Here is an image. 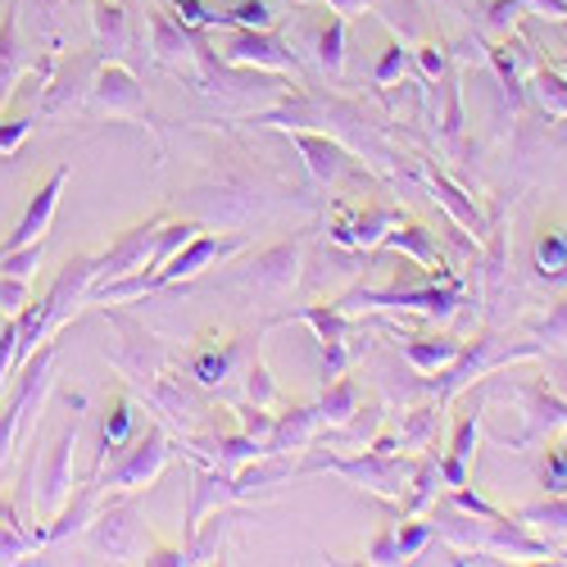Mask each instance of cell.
<instances>
[{"label":"cell","instance_id":"obj_1","mask_svg":"<svg viewBox=\"0 0 567 567\" xmlns=\"http://www.w3.org/2000/svg\"><path fill=\"white\" fill-rule=\"evenodd\" d=\"M51 363H55V337L41 341V346L32 350V359L14 372L6 400H0V467L10 463V454H14V445H19V432H23V422H32V417L41 413V400L51 395V386H55Z\"/></svg>","mask_w":567,"mask_h":567},{"label":"cell","instance_id":"obj_2","mask_svg":"<svg viewBox=\"0 0 567 567\" xmlns=\"http://www.w3.org/2000/svg\"><path fill=\"white\" fill-rule=\"evenodd\" d=\"M341 472L346 482L372 491V495H382V499H404L409 491V477H413V463H400L395 454H377V450H363L354 458L346 454H309L300 472Z\"/></svg>","mask_w":567,"mask_h":567},{"label":"cell","instance_id":"obj_3","mask_svg":"<svg viewBox=\"0 0 567 567\" xmlns=\"http://www.w3.org/2000/svg\"><path fill=\"white\" fill-rule=\"evenodd\" d=\"M168 458H173L168 432L151 422V427L141 432V436L110 463V472H101L96 486L110 491V499H114V495H127V491H141V486H155L159 472L168 467Z\"/></svg>","mask_w":567,"mask_h":567},{"label":"cell","instance_id":"obj_4","mask_svg":"<svg viewBox=\"0 0 567 567\" xmlns=\"http://www.w3.org/2000/svg\"><path fill=\"white\" fill-rule=\"evenodd\" d=\"M91 287H96V255H73V259L55 272L51 291L37 300V337L51 341L60 327L78 313V305L91 300Z\"/></svg>","mask_w":567,"mask_h":567},{"label":"cell","instance_id":"obj_5","mask_svg":"<svg viewBox=\"0 0 567 567\" xmlns=\"http://www.w3.org/2000/svg\"><path fill=\"white\" fill-rule=\"evenodd\" d=\"M86 101L96 105L101 114H110V118H127V123H141V127H155L151 110H146V86H141V78L123 60L96 64V78H91Z\"/></svg>","mask_w":567,"mask_h":567},{"label":"cell","instance_id":"obj_6","mask_svg":"<svg viewBox=\"0 0 567 567\" xmlns=\"http://www.w3.org/2000/svg\"><path fill=\"white\" fill-rule=\"evenodd\" d=\"M458 281H427V287H391V291H354L341 300V309H417V313H427V318H450L458 309Z\"/></svg>","mask_w":567,"mask_h":567},{"label":"cell","instance_id":"obj_7","mask_svg":"<svg viewBox=\"0 0 567 567\" xmlns=\"http://www.w3.org/2000/svg\"><path fill=\"white\" fill-rule=\"evenodd\" d=\"M223 60L231 69H268V73H296V55L287 41H277L272 28H231L223 37Z\"/></svg>","mask_w":567,"mask_h":567},{"label":"cell","instance_id":"obj_8","mask_svg":"<svg viewBox=\"0 0 567 567\" xmlns=\"http://www.w3.org/2000/svg\"><path fill=\"white\" fill-rule=\"evenodd\" d=\"M78 427L82 422H64L60 436L51 441V450H45V463H41V491H37V513L41 517H55L60 504L73 495V450H78Z\"/></svg>","mask_w":567,"mask_h":567},{"label":"cell","instance_id":"obj_9","mask_svg":"<svg viewBox=\"0 0 567 567\" xmlns=\"http://www.w3.org/2000/svg\"><path fill=\"white\" fill-rule=\"evenodd\" d=\"M159 223H164V214H155V218H146V223L127 227L105 255H96V287H105V281H118V277H132V272H141V268L151 264ZM96 287H91V291H96Z\"/></svg>","mask_w":567,"mask_h":567},{"label":"cell","instance_id":"obj_10","mask_svg":"<svg viewBox=\"0 0 567 567\" xmlns=\"http://www.w3.org/2000/svg\"><path fill=\"white\" fill-rule=\"evenodd\" d=\"M146 23H151V51H155V60L159 64H168V69H186V73H196L200 69V45H196V28H182L164 6H146Z\"/></svg>","mask_w":567,"mask_h":567},{"label":"cell","instance_id":"obj_11","mask_svg":"<svg viewBox=\"0 0 567 567\" xmlns=\"http://www.w3.org/2000/svg\"><path fill=\"white\" fill-rule=\"evenodd\" d=\"M69 164H60L51 177H45L37 192H32V200H28V209H23V218H19V227L6 236V250H19V246H32V241H45V231H51V223H55V209H60V196H64V186H69Z\"/></svg>","mask_w":567,"mask_h":567},{"label":"cell","instance_id":"obj_12","mask_svg":"<svg viewBox=\"0 0 567 567\" xmlns=\"http://www.w3.org/2000/svg\"><path fill=\"white\" fill-rule=\"evenodd\" d=\"M296 318L309 322L313 332H318V341H322V354H327V382H332V377H341L346 363H350L346 341H350V332H354L350 309H341V305H305V309H296Z\"/></svg>","mask_w":567,"mask_h":567},{"label":"cell","instance_id":"obj_13","mask_svg":"<svg viewBox=\"0 0 567 567\" xmlns=\"http://www.w3.org/2000/svg\"><path fill=\"white\" fill-rule=\"evenodd\" d=\"M91 78H96V64H91L82 51H73L69 60L60 55L51 82L41 86V118H60L69 105H78L91 91Z\"/></svg>","mask_w":567,"mask_h":567},{"label":"cell","instance_id":"obj_14","mask_svg":"<svg viewBox=\"0 0 567 567\" xmlns=\"http://www.w3.org/2000/svg\"><path fill=\"white\" fill-rule=\"evenodd\" d=\"M346 214V209H341ZM395 223H404V209H395V205H372V209H363V214H346L332 231V246H341V250H377L382 246V236L395 227Z\"/></svg>","mask_w":567,"mask_h":567},{"label":"cell","instance_id":"obj_15","mask_svg":"<svg viewBox=\"0 0 567 567\" xmlns=\"http://www.w3.org/2000/svg\"><path fill=\"white\" fill-rule=\"evenodd\" d=\"M32 69V55L19 37V0H6V10H0V110L14 101V86L28 78Z\"/></svg>","mask_w":567,"mask_h":567},{"label":"cell","instance_id":"obj_16","mask_svg":"<svg viewBox=\"0 0 567 567\" xmlns=\"http://www.w3.org/2000/svg\"><path fill=\"white\" fill-rule=\"evenodd\" d=\"M86 532H91V545H96L101 554H114V558H127L141 545V523H136V508L132 504L101 508L96 517H91Z\"/></svg>","mask_w":567,"mask_h":567},{"label":"cell","instance_id":"obj_17","mask_svg":"<svg viewBox=\"0 0 567 567\" xmlns=\"http://www.w3.org/2000/svg\"><path fill=\"white\" fill-rule=\"evenodd\" d=\"M96 504H101V486H96V477H91L86 486H78V491L60 504L55 517H45L41 545H55V540H69V536L86 532V527H91V517H96Z\"/></svg>","mask_w":567,"mask_h":567},{"label":"cell","instance_id":"obj_18","mask_svg":"<svg viewBox=\"0 0 567 567\" xmlns=\"http://www.w3.org/2000/svg\"><path fill=\"white\" fill-rule=\"evenodd\" d=\"M296 277H300V241H281V246L255 255V264H250V272H246L250 287L272 291V296L291 291V287H296Z\"/></svg>","mask_w":567,"mask_h":567},{"label":"cell","instance_id":"obj_19","mask_svg":"<svg viewBox=\"0 0 567 567\" xmlns=\"http://www.w3.org/2000/svg\"><path fill=\"white\" fill-rule=\"evenodd\" d=\"M486 55H491V64H495V73H499V82H504V96H508V110H517L523 105V69H536V51L523 41V37H504V41H491L486 45Z\"/></svg>","mask_w":567,"mask_h":567},{"label":"cell","instance_id":"obj_20","mask_svg":"<svg viewBox=\"0 0 567 567\" xmlns=\"http://www.w3.org/2000/svg\"><path fill=\"white\" fill-rule=\"evenodd\" d=\"M291 141H296V151L305 155V164H309V173H313L318 182H337L341 173H350V155H346L341 141L318 136V132H305V127H291Z\"/></svg>","mask_w":567,"mask_h":567},{"label":"cell","instance_id":"obj_21","mask_svg":"<svg viewBox=\"0 0 567 567\" xmlns=\"http://www.w3.org/2000/svg\"><path fill=\"white\" fill-rule=\"evenodd\" d=\"M19 14H28L32 41L41 51H64V37H69V0H19Z\"/></svg>","mask_w":567,"mask_h":567},{"label":"cell","instance_id":"obj_22","mask_svg":"<svg viewBox=\"0 0 567 567\" xmlns=\"http://www.w3.org/2000/svg\"><path fill=\"white\" fill-rule=\"evenodd\" d=\"M318 404H291L287 413L272 417V436L264 441V454H287V450H305L318 432Z\"/></svg>","mask_w":567,"mask_h":567},{"label":"cell","instance_id":"obj_23","mask_svg":"<svg viewBox=\"0 0 567 567\" xmlns=\"http://www.w3.org/2000/svg\"><path fill=\"white\" fill-rule=\"evenodd\" d=\"M91 32H96V45L105 60H127L132 28H127V10L118 0H91Z\"/></svg>","mask_w":567,"mask_h":567},{"label":"cell","instance_id":"obj_24","mask_svg":"<svg viewBox=\"0 0 567 567\" xmlns=\"http://www.w3.org/2000/svg\"><path fill=\"white\" fill-rule=\"evenodd\" d=\"M132 441H136V409H132V400L118 391V395L110 400V417H105V432H101V445H96V477L105 472V463L118 458Z\"/></svg>","mask_w":567,"mask_h":567},{"label":"cell","instance_id":"obj_25","mask_svg":"<svg viewBox=\"0 0 567 567\" xmlns=\"http://www.w3.org/2000/svg\"><path fill=\"white\" fill-rule=\"evenodd\" d=\"M491 350H495V337H491V332H482L477 341H467V346H463V354H458L450 368H441V391H436V395H441V404H450V400L472 382V377H477V372L486 368Z\"/></svg>","mask_w":567,"mask_h":567},{"label":"cell","instance_id":"obj_26","mask_svg":"<svg viewBox=\"0 0 567 567\" xmlns=\"http://www.w3.org/2000/svg\"><path fill=\"white\" fill-rule=\"evenodd\" d=\"M536 277L545 287H567V227L540 223L536 236Z\"/></svg>","mask_w":567,"mask_h":567},{"label":"cell","instance_id":"obj_27","mask_svg":"<svg viewBox=\"0 0 567 567\" xmlns=\"http://www.w3.org/2000/svg\"><path fill=\"white\" fill-rule=\"evenodd\" d=\"M523 400H527V436L523 441H532V436H540V432H554V427H567V400H558L545 382H527L523 386ZM517 441V445H523Z\"/></svg>","mask_w":567,"mask_h":567},{"label":"cell","instance_id":"obj_28","mask_svg":"<svg viewBox=\"0 0 567 567\" xmlns=\"http://www.w3.org/2000/svg\"><path fill=\"white\" fill-rule=\"evenodd\" d=\"M482 549H491V554H523V558L549 554V545H545V540H536V536L527 532L523 517H517V523H508V517H495V523H486Z\"/></svg>","mask_w":567,"mask_h":567},{"label":"cell","instance_id":"obj_29","mask_svg":"<svg viewBox=\"0 0 567 567\" xmlns=\"http://www.w3.org/2000/svg\"><path fill=\"white\" fill-rule=\"evenodd\" d=\"M463 346L467 341H454V337H404V359L417 368V372H441V368H450L458 354H463Z\"/></svg>","mask_w":567,"mask_h":567},{"label":"cell","instance_id":"obj_30","mask_svg":"<svg viewBox=\"0 0 567 567\" xmlns=\"http://www.w3.org/2000/svg\"><path fill=\"white\" fill-rule=\"evenodd\" d=\"M359 400H363L359 382L341 372V377H332V382H327V391H322V400H318V417L327 422V427H346V422L359 417Z\"/></svg>","mask_w":567,"mask_h":567},{"label":"cell","instance_id":"obj_31","mask_svg":"<svg viewBox=\"0 0 567 567\" xmlns=\"http://www.w3.org/2000/svg\"><path fill=\"white\" fill-rule=\"evenodd\" d=\"M382 250H400L409 259H417L422 268H441V250H436V236L422 227V223H395L386 236H382Z\"/></svg>","mask_w":567,"mask_h":567},{"label":"cell","instance_id":"obj_32","mask_svg":"<svg viewBox=\"0 0 567 567\" xmlns=\"http://www.w3.org/2000/svg\"><path fill=\"white\" fill-rule=\"evenodd\" d=\"M231 359H236V346H231V341L218 346L214 337H205L192 354H186V372H192L200 386H218L223 377L231 372Z\"/></svg>","mask_w":567,"mask_h":567},{"label":"cell","instance_id":"obj_33","mask_svg":"<svg viewBox=\"0 0 567 567\" xmlns=\"http://www.w3.org/2000/svg\"><path fill=\"white\" fill-rule=\"evenodd\" d=\"M205 231V223H196V218H164L159 223V231H155V250H151V264L146 268H141V277H151V272H159L186 241H192V236H200Z\"/></svg>","mask_w":567,"mask_h":567},{"label":"cell","instance_id":"obj_34","mask_svg":"<svg viewBox=\"0 0 567 567\" xmlns=\"http://www.w3.org/2000/svg\"><path fill=\"white\" fill-rule=\"evenodd\" d=\"M32 549H41V532H28L23 517L10 508V499L0 495V563H19Z\"/></svg>","mask_w":567,"mask_h":567},{"label":"cell","instance_id":"obj_35","mask_svg":"<svg viewBox=\"0 0 567 567\" xmlns=\"http://www.w3.org/2000/svg\"><path fill=\"white\" fill-rule=\"evenodd\" d=\"M436 491H441V463H436V454H422L413 463V477H409V491H404V517L432 508Z\"/></svg>","mask_w":567,"mask_h":567},{"label":"cell","instance_id":"obj_36","mask_svg":"<svg viewBox=\"0 0 567 567\" xmlns=\"http://www.w3.org/2000/svg\"><path fill=\"white\" fill-rule=\"evenodd\" d=\"M346 23L350 19L332 14L313 37V60H318L322 73H332V78H341V69H346Z\"/></svg>","mask_w":567,"mask_h":567},{"label":"cell","instance_id":"obj_37","mask_svg":"<svg viewBox=\"0 0 567 567\" xmlns=\"http://www.w3.org/2000/svg\"><path fill=\"white\" fill-rule=\"evenodd\" d=\"M427 186H432V196L454 214V223L458 227H472V231H482V214L472 209V200L458 192V186L445 177V173H436V168H427Z\"/></svg>","mask_w":567,"mask_h":567},{"label":"cell","instance_id":"obj_38","mask_svg":"<svg viewBox=\"0 0 567 567\" xmlns=\"http://www.w3.org/2000/svg\"><path fill=\"white\" fill-rule=\"evenodd\" d=\"M532 82H536V96H540V105L567 118V78H563L554 64H540V60H536Z\"/></svg>","mask_w":567,"mask_h":567},{"label":"cell","instance_id":"obj_39","mask_svg":"<svg viewBox=\"0 0 567 567\" xmlns=\"http://www.w3.org/2000/svg\"><path fill=\"white\" fill-rule=\"evenodd\" d=\"M404 73H417L413 51H409V45H400V41H391L386 51H382V60H377V69H372V82H377V86H391V82L404 78Z\"/></svg>","mask_w":567,"mask_h":567},{"label":"cell","instance_id":"obj_40","mask_svg":"<svg viewBox=\"0 0 567 567\" xmlns=\"http://www.w3.org/2000/svg\"><path fill=\"white\" fill-rule=\"evenodd\" d=\"M28 305H32V277L0 272V318H19Z\"/></svg>","mask_w":567,"mask_h":567},{"label":"cell","instance_id":"obj_41","mask_svg":"<svg viewBox=\"0 0 567 567\" xmlns=\"http://www.w3.org/2000/svg\"><path fill=\"white\" fill-rule=\"evenodd\" d=\"M527 527H549V532H567V499H545V504H527L517 508Z\"/></svg>","mask_w":567,"mask_h":567},{"label":"cell","instance_id":"obj_42","mask_svg":"<svg viewBox=\"0 0 567 567\" xmlns=\"http://www.w3.org/2000/svg\"><path fill=\"white\" fill-rule=\"evenodd\" d=\"M436 436V409H413L409 422H404V432H400V445L409 450H427Z\"/></svg>","mask_w":567,"mask_h":567},{"label":"cell","instance_id":"obj_43","mask_svg":"<svg viewBox=\"0 0 567 567\" xmlns=\"http://www.w3.org/2000/svg\"><path fill=\"white\" fill-rule=\"evenodd\" d=\"M536 346L545 350V346H567V296L536 322Z\"/></svg>","mask_w":567,"mask_h":567},{"label":"cell","instance_id":"obj_44","mask_svg":"<svg viewBox=\"0 0 567 567\" xmlns=\"http://www.w3.org/2000/svg\"><path fill=\"white\" fill-rule=\"evenodd\" d=\"M413 64H417V82H441L445 73H450V64H445V51L436 41H422L417 51H413Z\"/></svg>","mask_w":567,"mask_h":567},{"label":"cell","instance_id":"obj_45","mask_svg":"<svg viewBox=\"0 0 567 567\" xmlns=\"http://www.w3.org/2000/svg\"><path fill=\"white\" fill-rule=\"evenodd\" d=\"M527 14V6L523 0H486V28L491 32H499V37H508L513 32V23Z\"/></svg>","mask_w":567,"mask_h":567},{"label":"cell","instance_id":"obj_46","mask_svg":"<svg viewBox=\"0 0 567 567\" xmlns=\"http://www.w3.org/2000/svg\"><path fill=\"white\" fill-rule=\"evenodd\" d=\"M395 540H400V558H417L422 545L436 540V523H400L395 527Z\"/></svg>","mask_w":567,"mask_h":567},{"label":"cell","instance_id":"obj_47","mask_svg":"<svg viewBox=\"0 0 567 567\" xmlns=\"http://www.w3.org/2000/svg\"><path fill=\"white\" fill-rule=\"evenodd\" d=\"M246 395H250V404H264V409L277 400V386H272V377H268L259 350H255V363H250V372H246Z\"/></svg>","mask_w":567,"mask_h":567},{"label":"cell","instance_id":"obj_48","mask_svg":"<svg viewBox=\"0 0 567 567\" xmlns=\"http://www.w3.org/2000/svg\"><path fill=\"white\" fill-rule=\"evenodd\" d=\"M14 341H19V322L6 318V327H0V395L14 382Z\"/></svg>","mask_w":567,"mask_h":567},{"label":"cell","instance_id":"obj_49","mask_svg":"<svg viewBox=\"0 0 567 567\" xmlns=\"http://www.w3.org/2000/svg\"><path fill=\"white\" fill-rule=\"evenodd\" d=\"M540 477H545V486H549L554 495H563V491H567V445H563V441L545 450V467H540Z\"/></svg>","mask_w":567,"mask_h":567},{"label":"cell","instance_id":"obj_50","mask_svg":"<svg viewBox=\"0 0 567 567\" xmlns=\"http://www.w3.org/2000/svg\"><path fill=\"white\" fill-rule=\"evenodd\" d=\"M450 504H454V508H463V513H472V517H482V523H495V517H508V513H499L495 504H486L477 491H467V486H454V491H450Z\"/></svg>","mask_w":567,"mask_h":567},{"label":"cell","instance_id":"obj_51","mask_svg":"<svg viewBox=\"0 0 567 567\" xmlns=\"http://www.w3.org/2000/svg\"><path fill=\"white\" fill-rule=\"evenodd\" d=\"M441 86H445V136L450 141H458V127H463V105H458V73H445L441 78Z\"/></svg>","mask_w":567,"mask_h":567},{"label":"cell","instance_id":"obj_52","mask_svg":"<svg viewBox=\"0 0 567 567\" xmlns=\"http://www.w3.org/2000/svg\"><path fill=\"white\" fill-rule=\"evenodd\" d=\"M272 417H277V413H268L264 404H250V409H241V432L264 445V441L272 436Z\"/></svg>","mask_w":567,"mask_h":567},{"label":"cell","instance_id":"obj_53","mask_svg":"<svg viewBox=\"0 0 567 567\" xmlns=\"http://www.w3.org/2000/svg\"><path fill=\"white\" fill-rule=\"evenodd\" d=\"M368 563H404V558H400L395 527H382V536H377V540H372V549H368Z\"/></svg>","mask_w":567,"mask_h":567},{"label":"cell","instance_id":"obj_54","mask_svg":"<svg viewBox=\"0 0 567 567\" xmlns=\"http://www.w3.org/2000/svg\"><path fill=\"white\" fill-rule=\"evenodd\" d=\"M527 14H545V19H558L567 23V0H523Z\"/></svg>","mask_w":567,"mask_h":567},{"label":"cell","instance_id":"obj_55","mask_svg":"<svg viewBox=\"0 0 567 567\" xmlns=\"http://www.w3.org/2000/svg\"><path fill=\"white\" fill-rule=\"evenodd\" d=\"M327 6V14H341V19H354V14H363L372 0H322Z\"/></svg>","mask_w":567,"mask_h":567}]
</instances>
